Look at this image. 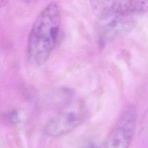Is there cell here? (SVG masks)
<instances>
[{"mask_svg":"<svg viewBox=\"0 0 148 148\" xmlns=\"http://www.w3.org/2000/svg\"><path fill=\"white\" fill-rule=\"evenodd\" d=\"M24 1L27 2H32V1H34L35 0H24Z\"/></svg>","mask_w":148,"mask_h":148,"instance_id":"cell-8","label":"cell"},{"mask_svg":"<svg viewBox=\"0 0 148 148\" xmlns=\"http://www.w3.org/2000/svg\"><path fill=\"white\" fill-rule=\"evenodd\" d=\"M136 121L135 106L132 104L126 106L107 137L103 148H128L134 133Z\"/></svg>","mask_w":148,"mask_h":148,"instance_id":"cell-2","label":"cell"},{"mask_svg":"<svg viewBox=\"0 0 148 148\" xmlns=\"http://www.w3.org/2000/svg\"><path fill=\"white\" fill-rule=\"evenodd\" d=\"M10 0H0V8L4 7L8 4Z\"/></svg>","mask_w":148,"mask_h":148,"instance_id":"cell-7","label":"cell"},{"mask_svg":"<svg viewBox=\"0 0 148 148\" xmlns=\"http://www.w3.org/2000/svg\"><path fill=\"white\" fill-rule=\"evenodd\" d=\"M83 119L82 107L61 113L50 119L45 127L46 133L51 136L63 135L76 127Z\"/></svg>","mask_w":148,"mask_h":148,"instance_id":"cell-3","label":"cell"},{"mask_svg":"<svg viewBox=\"0 0 148 148\" xmlns=\"http://www.w3.org/2000/svg\"><path fill=\"white\" fill-rule=\"evenodd\" d=\"M91 10L98 18L105 15L118 0H89Z\"/></svg>","mask_w":148,"mask_h":148,"instance_id":"cell-4","label":"cell"},{"mask_svg":"<svg viewBox=\"0 0 148 148\" xmlns=\"http://www.w3.org/2000/svg\"><path fill=\"white\" fill-rule=\"evenodd\" d=\"M61 26L57 4L50 2L38 14L31 27L28 39V58L35 65L45 62L54 50Z\"/></svg>","mask_w":148,"mask_h":148,"instance_id":"cell-1","label":"cell"},{"mask_svg":"<svg viewBox=\"0 0 148 148\" xmlns=\"http://www.w3.org/2000/svg\"><path fill=\"white\" fill-rule=\"evenodd\" d=\"M80 148H97V147L94 144L91 143H88L82 146Z\"/></svg>","mask_w":148,"mask_h":148,"instance_id":"cell-6","label":"cell"},{"mask_svg":"<svg viewBox=\"0 0 148 148\" xmlns=\"http://www.w3.org/2000/svg\"><path fill=\"white\" fill-rule=\"evenodd\" d=\"M9 119L13 123L17 122V121H18V116H17V113L14 110L9 113Z\"/></svg>","mask_w":148,"mask_h":148,"instance_id":"cell-5","label":"cell"}]
</instances>
